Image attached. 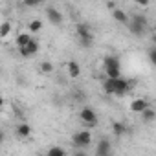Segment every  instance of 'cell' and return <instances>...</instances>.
I'll return each mask as SVG.
<instances>
[{
  "instance_id": "cell-11",
  "label": "cell",
  "mask_w": 156,
  "mask_h": 156,
  "mask_svg": "<svg viewBox=\"0 0 156 156\" xmlns=\"http://www.w3.org/2000/svg\"><path fill=\"white\" fill-rule=\"evenodd\" d=\"M66 70H68V75L72 77V79H77V77L81 75V66H79V62H77V61H68Z\"/></svg>"
},
{
  "instance_id": "cell-5",
  "label": "cell",
  "mask_w": 156,
  "mask_h": 156,
  "mask_svg": "<svg viewBox=\"0 0 156 156\" xmlns=\"http://www.w3.org/2000/svg\"><path fill=\"white\" fill-rule=\"evenodd\" d=\"M72 143H73L75 147H81V149L88 147V145L92 143V134H90V130H79V132H75V134L72 136Z\"/></svg>"
},
{
  "instance_id": "cell-26",
  "label": "cell",
  "mask_w": 156,
  "mask_h": 156,
  "mask_svg": "<svg viewBox=\"0 0 156 156\" xmlns=\"http://www.w3.org/2000/svg\"><path fill=\"white\" fill-rule=\"evenodd\" d=\"M2 107H4V98H0V110H2Z\"/></svg>"
},
{
  "instance_id": "cell-7",
  "label": "cell",
  "mask_w": 156,
  "mask_h": 156,
  "mask_svg": "<svg viewBox=\"0 0 156 156\" xmlns=\"http://www.w3.org/2000/svg\"><path fill=\"white\" fill-rule=\"evenodd\" d=\"M39 42L35 41V39H31L26 46H19V53L22 55V57H33L35 53H39Z\"/></svg>"
},
{
  "instance_id": "cell-23",
  "label": "cell",
  "mask_w": 156,
  "mask_h": 156,
  "mask_svg": "<svg viewBox=\"0 0 156 156\" xmlns=\"http://www.w3.org/2000/svg\"><path fill=\"white\" fill-rule=\"evenodd\" d=\"M134 2H136L138 6H141V8H145V6H149V2H151V0H134Z\"/></svg>"
},
{
  "instance_id": "cell-15",
  "label": "cell",
  "mask_w": 156,
  "mask_h": 156,
  "mask_svg": "<svg viewBox=\"0 0 156 156\" xmlns=\"http://www.w3.org/2000/svg\"><path fill=\"white\" fill-rule=\"evenodd\" d=\"M112 132H114V136L121 138L123 134H127V125L121 123V121H114V123H112Z\"/></svg>"
},
{
  "instance_id": "cell-18",
  "label": "cell",
  "mask_w": 156,
  "mask_h": 156,
  "mask_svg": "<svg viewBox=\"0 0 156 156\" xmlns=\"http://www.w3.org/2000/svg\"><path fill=\"white\" fill-rule=\"evenodd\" d=\"M30 41H31V37H30L28 33H19V35H17V39H15L17 46H26Z\"/></svg>"
},
{
  "instance_id": "cell-13",
  "label": "cell",
  "mask_w": 156,
  "mask_h": 156,
  "mask_svg": "<svg viewBox=\"0 0 156 156\" xmlns=\"http://www.w3.org/2000/svg\"><path fill=\"white\" fill-rule=\"evenodd\" d=\"M112 19H114L116 22H119V24H125V26H127V22H129V15H127L123 9H118V8L112 9Z\"/></svg>"
},
{
  "instance_id": "cell-25",
  "label": "cell",
  "mask_w": 156,
  "mask_h": 156,
  "mask_svg": "<svg viewBox=\"0 0 156 156\" xmlns=\"http://www.w3.org/2000/svg\"><path fill=\"white\" fill-rule=\"evenodd\" d=\"M4 138H6V134H4L2 129H0V143H4Z\"/></svg>"
},
{
  "instance_id": "cell-17",
  "label": "cell",
  "mask_w": 156,
  "mask_h": 156,
  "mask_svg": "<svg viewBox=\"0 0 156 156\" xmlns=\"http://www.w3.org/2000/svg\"><path fill=\"white\" fill-rule=\"evenodd\" d=\"M9 33H11V22L6 20V22L0 24V39H6Z\"/></svg>"
},
{
  "instance_id": "cell-9",
  "label": "cell",
  "mask_w": 156,
  "mask_h": 156,
  "mask_svg": "<svg viewBox=\"0 0 156 156\" xmlns=\"http://www.w3.org/2000/svg\"><path fill=\"white\" fill-rule=\"evenodd\" d=\"M149 107V101L145 99V98H136L134 101H130V112H136V114H140L143 108H147Z\"/></svg>"
},
{
  "instance_id": "cell-12",
  "label": "cell",
  "mask_w": 156,
  "mask_h": 156,
  "mask_svg": "<svg viewBox=\"0 0 156 156\" xmlns=\"http://www.w3.org/2000/svg\"><path fill=\"white\" fill-rule=\"evenodd\" d=\"M15 134H17V138L26 140V138H30V134H31V127H30L28 123H20V125H17Z\"/></svg>"
},
{
  "instance_id": "cell-6",
  "label": "cell",
  "mask_w": 156,
  "mask_h": 156,
  "mask_svg": "<svg viewBox=\"0 0 156 156\" xmlns=\"http://www.w3.org/2000/svg\"><path fill=\"white\" fill-rule=\"evenodd\" d=\"M79 118H81V121L87 123L88 127H94V125L98 123V114H96L94 108H90V107H83L81 112H79Z\"/></svg>"
},
{
  "instance_id": "cell-8",
  "label": "cell",
  "mask_w": 156,
  "mask_h": 156,
  "mask_svg": "<svg viewBox=\"0 0 156 156\" xmlns=\"http://www.w3.org/2000/svg\"><path fill=\"white\" fill-rule=\"evenodd\" d=\"M46 19H48L53 26H61V24H62V15H61V11L55 9V8H48V9H46Z\"/></svg>"
},
{
  "instance_id": "cell-4",
  "label": "cell",
  "mask_w": 156,
  "mask_h": 156,
  "mask_svg": "<svg viewBox=\"0 0 156 156\" xmlns=\"http://www.w3.org/2000/svg\"><path fill=\"white\" fill-rule=\"evenodd\" d=\"M103 68H105L107 77H119V73H121V64H119V59H118L116 55H108V57H105V61H103Z\"/></svg>"
},
{
  "instance_id": "cell-20",
  "label": "cell",
  "mask_w": 156,
  "mask_h": 156,
  "mask_svg": "<svg viewBox=\"0 0 156 156\" xmlns=\"http://www.w3.org/2000/svg\"><path fill=\"white\" fill-rule=\"evenodd\" d=\"M30 30H31L33 33H37V31H41V30H42V22H41L39 19H33V20L30 22Z\"/></svg>"
},
{
  "instance_id": "cell-21",
  "label": "cell",
  "mask_w": 156,
  "mask_h": 156,
  "mask_svg": "<svg viewBox=\"0 0 156 156\" xmlns=\"http://www.w3.org/2000/svg\"><path fill=\"white\" fill-rule=\"evenodd\" d=\"M42 2V0H24V6H30V8H33V6H39Z\"/></svg>"
},
{
  "instance_id": "cell-16",
  "label": "cell",
  "mask_w": 156,
  "mask_h": 156,
  "mask_svg": "<svg viewBox=\"0 0 156 156\" xmlns=\"http://www.w3.org/2000/svg\"><path fill=\"white\" fill-rule=\"evenodd\" d=\"M39 72L44 73V75H50V73H53V64H51L50 61H42V62L39 64Z\"/></svg>"
},
{
  "instance_id": "cell-14",
  "label": "cell",
  "mask_w": 156,
  "mask_h": 156,
  "mask_svg": "<svg viewBox=\"0 0 156 156\" xmlns=\"http://www.w3.org/2000/svg\"><path fill=\"white\" fill-rule=\"evenodd\" d=\"M140 114H141V119H143L145 123H152L154 118H156V112H154V108H151V105H149L147 108H143Z\"/></svg>"
},
{
  "instance_id": "cell-24",
  "label": "cell",
  "mask_w": 156,
  "mask_h": 156,
  "mask_svg": "<svg viewBox=\"0 0 156 156\" xmlns=\"http://www.w3.org/2000/svg\"><path fill=\"white\" fill-rule=\"evenodd\" d=\"M107 8H108V9L112 11V9L116 8V2H114V0H108V2H107Z\"/></svg>"
},
{
  "instance_id": "cell-19",
  "label": "cell",
  "mask_w": 156,
  "mask_h": 156,
  "mask_svg": "<svg viewBox=\"0 0 156 156\" xmlns=\"http://www.w3.org/2000/svg\"><path fill=\"white\" fill-rule=\"evenodd\" d=\"M66 151L62 147H50L48 149V156H64Z\"/></svg>"
},
{
  "instance_id": "cell-2",
  "label": "cell",
  "mask_w": 156,
  "mask_h": 156,
  "mask_svg": "<svg viewBox=\"0 0 156 156\" xmlns=\"http://www.w3.org/2000/svg\"><path fill=\"white\" fill-rule=\"evenodd\" d=\"M127 26H129V30H130V33H132V35L141 37V35H145V31H147V28H149V20H147V17H145V15L136 13V15L129 17Z\"/></svg>"
},
{
  "instance_id": "cell-22",
  "label": "cell",
  "mask_w": 156,
  "mask_h": 156,
  "mask_svg": "<svg viewBox=\"0 0 156 156\" xmlns=\"http://www.w3.org/2000/svg\"><path fill=\"white\" fill-rule=\"evenodd\" d=\"M154 53H156V50H154V48H151V50H149V59H151V62H152V64H154V61H156Z\"/></svg>"
},
{
  "instance_id": "cell-10",
  "label": "cell",
  "mask_w": 156,
  "mask_h": 156,
  "mask_svg": "<svg viewBox=\"0 0 156 156\" xmlns=\"http://www.w3.org/2000/svg\"><path fill=\"white\" fill-rule=\"evenodd\" d=\"M110 151H112V145H110L108 140H101V141H98V147H96V154H98V156H108Z\"/></svg>"
},
{
  "instance_id": "cell-3",
  "label": "cell",
  "mask_w": 156,
  "mask_h": 156,
  "mask_svg": "<svg viewBox=\"0 0 156 156\" xmlns=\"http://www.w3.org/2000/svg\"><path fill=\"white\" fill-rule=\"evenodd\" d=\"M75 33H77V37H79V42H81L83 48H90V46H92V42H94V33H92V28H90L88 24H85V22L77 24V26H75Z\"/></svg>"
},
{
  "instance_id": "cell-1",
  "label": "cell",
  "mask_w": 156,
  "mask_h": 156,
  "mask_svg": "<svg viewBox=\"0 0 156 156\" xmlns=\"http://www.w3.org/2000/svg\"><path fill=\"white\" fill-rule=\"evenodd\" d=\"M132 85L134 81H127V79H121V77H107L103 83V90L108 96H125Z\"/></svg>"
}]
</instances>
